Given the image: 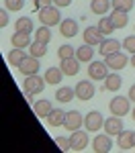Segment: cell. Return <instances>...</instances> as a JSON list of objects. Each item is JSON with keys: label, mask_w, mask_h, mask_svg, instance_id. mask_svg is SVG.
<instances>
[{"label": "cell", "mask_w": 135, "mask_h": 153, "mask_svg": "<svg viewBox=\"0 0 135 153\" xmlns=\"http://www.w3.org/2000/svg\"><path fill=\"white\" fill-rule=\"evenodd\" d=\"M123 43L121 41H117V39H104L100 45H98V53L102 55V57H109L113 53H117V51H121Z\"/></svg>", "instance_id": "obj_13"}, {"label": "cell", "mask_w": 135, "mask_h": 153, "mask_svg": "<svg viewBox=\"0 0 135 153\" xmlns=\"http://www.w3.org/2000/svg\"><path fill=\"white\" fill-rule=\"evenodd\" d=\"M121 84H123V78L117 71H110L109 76L104 78V90L107 92H119L121 90Z\"/></svg>", "instance_id": "obj_18"}, {"label": "cell", "mask_w": 135, "mask_h": 153, "mask_svg": "<svg viewBox=\"0 0 135 153\" xmlns=\"http://www.w3.org/2000/svg\"><path fill=\"white\" fill-rule=\"evenodd\" d=\"M133 141H135V131H133Z\"/></svg>", "instance_id": "obj_43"}, {"label": "cell", "mask_w": 135, "mask_h": 153, "mask_svg": "<svg viewBox=\"0 0 135 153\" xmlns=\"http://www.w3.org/2000/svg\"><path fill=\"white\" fill-rule=\"evenodd\" d=\"M14 29H16L19 33H33V21H31L29 16H21V19H16Z\"/></svg>", "instance_id": "obj_29"}, {"label": "cell", "mask_w": 135, "mask_h": 153, "mask_svg": "<svg viewBox=\"0 0 135 153\" xmlns=\"http://www.w3.org/2000/svg\"><path fill=\"white\" fill-rule=\"evenodd\" d=\"M131 117H133V120H135V106L131 108Z\"/></svg>", "instance_id": "obj_42"}, {"label": "cell", "mask_w": 135, "mask_h": 153, "mask_svg": "<svg viewBox=\"0 0 135 153\" xmlns=\"http://www.w3.org/2000/svg\"><path fill=\"white\" fill-rule=\"evenodd\" d=\"M88 143H90V139H88L86 131H82V129L72 131V135H70V149L72 151H84L88 147Z\"/></svg>", "instance_id": "obj_5"}, {"label": "cell", "mask_w": 135, "mask_h": 153, "mask_svg": "<svg viewBox=\"0 0 135 153\" xmlns=\"http://www.w3.org/2000/svg\"><path fill=\"white\" fill-rule=\"evenodd\" d=\"M74 90H76V98H80V100H90L92 96L96 94V88H94L92 80H82V82H78Z\"/></svg>", "instance_id": "obj_7"}, {"label": "cell", "mask_w": 135, "mask_h": 153, "mask_svg": "<svg viewBox=\"0 0 135 153\" xmlns=\"http://www.w3.org/2000/svg\"><path fill=\"white\" fill-rule=\"evenodd\" d=\"M61 78H63L61 68H47V71H45V82L49 86H57L61 82Z\"/></svg>", "instance_id": "obj_25"}, {"label": "cell", "mask_w": 135, "mask_h": 153, "mask_svg": "<svg viewBox=\"0 0 135 153\" xmlns=\"http://www.w3.org/2000/svg\"><path fill=\"white\" fill-rule=\"evenodd\" d=\"M96 27H98V31H100V33H102L104 37L110 35V33L117 29V27H115V23H113V19H110V14H109V16H102V19L98 21Z\"/></svg>", "instance_id": "obj_27"}, {"label": "cell", "mask_w": 135, "mask_h": 153, "mask_svg": "<svg viewBox=\"0 0 135 153\" xmlns=\"http://www.w3.org/2000/svg\"><path fill=\"white\" fill-rule=\"evenodd\" d=\"M23 6H25V0H4V8L6 10L16 12V10H23Z\"/></svg>", "instance_id": "obj_34"}, {"label": "cell", "mask_w": 135, "mask_h": 153, "mask_svg": "<svg viewBox=\"0 0 135 153\" xmlns=\"http://www.w3.org/2000/svg\"><path fill=\"white\" fill-rule=\"evenodd\" d=\"M123 117H117V114H110L109 118H104V133H109L110 137H117L119 133H121L125 127H123V120H121Z\"/></svg>", "instance_id": "obj_10"}, {"label": "cell", "mask_w": 135, "mask_h": 153, "mask_svg": "<svg viewBox=\"0 0 135 153\" xmlns=\"http://www.w3.org/2000/svg\"><path fill=\"white\" fill-rule=\"evenodd\" d=\"M82 125H84V117H82V112H78V110H70L68 114H66V123H63V127L68 131H78L82 129Z\"/></svg>", "instance_id": "obj_14"}, {"label": "cell", "mask_w": 135, "mask_h": 153, "mask_svg": "<svg viewBox=\"0 0 135 153\" xmlns=\"http://www.w3.org/2000/svg\"><path fill=\"white\" fill-rule=\"evenodd\" d=\"M39 21H41V25H45V27H55V25H60L61 23L60 6L51 4L47 8H41V10H39Z\"/></svg>", "instance_id": "obj_2"}, {"label": "cell", "mask_w": 135, "mask_h": 153, "mask_svg": "<svg viewBox=\"0 0 135 153\" xmlns=\"http://www.w3.org/2000/svg\"><path fill=\"white\" fill-rule=\"evenodd\" d=\"M113 2V8H119V10H133V2L135 0H110Z\"/></svg>", "instance_id": "obj_33"}, {"label": "cell", "mask_w": 135, "mask_h": 153, "mask_svg": "<svg viewBox=\"0 0 135 153\" xmlns=\"http://www.w3.org/2000/svg\"><path fill=\"white\" fill-rule=\"evenodd\" d=\"M82 35H84V43H90V45H100L104 41V35L98 31V27H86Z\"/></svg>", "instance_id": "obj_16"}, {"label": "cell", "mask_w": 135, "mask_h": 153, "mask_svg": "<svg viewBox=\"0 0 135 153\" xmlns=\"http://www.w3.org/2000/svg\"><path fill=\"white\" fill-rule=\"evenodd\" d=\"M110 74V68L107 65V61H100V59H92L88 63V76L92 82H104V78Z\"/></svg>", "instance_id": "obj_1"}, {"label": "cell", "mask_w": 135, "mask_h": 153, "mask_svg": "<svg viewBox=\"0 0 135 153\" xmlns=\"http://www.w3.org/2000/svg\"><path fill=\"white\" fill-rule=\"evenodd\" d=\"M55 143H57V147H60L61 151H72L70 149V137L66 139V137H55Z\"/></svg>", "instance_id": "obj_36"}, {"label": "cell", "mask_w": 135, "mask_h": 153, "mask_svg": "<svg viewBox=\"0 0 135 153\" xmlns=\"http://www.w3.org/2000/svg\"><path fill=\"white\" fill-rule=\"evenodd\" d=\"M45 78H41V76H25V82H23V88L27 94H41L43 92V88H45Z\"/></svg>", "instance_id": "obj_3"}, {"label": "cell", "mask_w": 135, "mask_h": 153, "mask_svg": "<svg viewBox=\"0 0 135 153\" xmlns=\"http://www.w3.org/2000/svg\"><path fill=\"white\" fill-rule=\"evenodd\" d=\"M10 43L14 45V47H21V49L29 47V45L33 43V41H31V33H19V31H14Z\"/></svg>", "instance_id": "obj_23"}, {"label": "cell", "mask_w": 135, "mask_h": 153, "mask_svg": "<svg viewBox=\"0 0 135 153\" xmlns=\"http://www.w3.org/2000/svg\"><path fill=\"white\" fill-rule=\"evenodd\" d=\"M131 65H133V68H135V53H133V55H131Z\"/></svg>", "instance_id": "obj_41"}, {"label": "cell", "mask_w": 135, "mask_h": 153, "mask_svg": "<svg viewBox=\"0 0 135 153\" xmlns=\"http://www.w3.org/2000/svg\"><path fill=\"white\" fill-rule=\"evenodd\" d=\"M110 19H113V23H115L117 29H125L129 25V14H127V10L115 8V10H110Z\"/></svg>", "instance_id": "obj_22"}, {"label": "cell", "mask_w": 135, "mask_h": 153, "mask_svg": "<svg viewBox=\"0 0 135 153\" xmlns=\"http://www.w3.org/2000/svg\"><path fill=\"white\" fill-rule=\"evenodd\" d=\"M104 61H107V65L110 68V71H121L123 68H127V63H129V57H127L125 53H121V51H117V53L109 55V57L104 59Z\"/></svg>", "instance_id": "obj_9"}, {"label": "cell", "mask_w": 135, "mask_h": 153, "mask_svg": "<svg viewBox=\"0 0 135 153\" xmlns=\"http://www.w3.org/2000/svg\"><path fill=\"white\" fill-rule=\"evenodd\" d=\"M8 12L10 10H0V29H4L8 25Z\"/></svg>", "instance_id": "obj_38"}, {"label": "cell", "mask_w": 135, "mask_h": 153, "mask_svg": "<svg viewBox=\"0 0 135 153\" xmlns=\"http://www.w3.org/2000/svg\"><path fill=\"white\" fill-rule=\"evenodd\" d=\"M66 114H68V112H63L61 108H53V110L49 112V117H47V125L49 127H63Z\"/></svg>", "instance_id": "obj_21"}, {"label": "cell", "mask_w": 135, "mask_h": 153, "mask_svg": "<svg viewBox=\"0 0 135 153\" xmlns=\"http://www.w3.org/2000/svg\"><path fill=\"white\" fill-rule=\"evenodd\" d=\"M110 114H117V117H125V114H129V110H131V104H129V96H115L113 100H110Z\"/></svg>", "instance_id": "obj_4"}, {"label": "cell", "mask_w": 135, "mask_h": 153, "mask_svg": "<svg viewBox=\"0 0 135 153\" xmlns=\"http://www.w3.org/2000/svg\"><path fill=\"white\" fill-rule=\"evenodd\" d=\"M33 4H35L37 10H41V8H47V6H51V4H53V0H33Z\"/></svg>", "instance_id": "obj_37"}, {"label": "cell", "mask_w": 135, "mask_h": 153, "mask_svg": "<svg viewBox=\"0 0 135 153\" xmlns=\"http://www.w3.org/2000/svg\"><path fill=\"white\" fill-rule=\"evenodd\" d=\"M57 57L60 59H68V57H76V49L72 47V45H61L60 49H57Z\"/></svg>", "instance_id": "obj_32"}, {"label": "cell", "mask_w": 135, "mask_h": 153, "mask_svg": "<svg viewBox=\"0 0 135 153\" xmlns=\"http://www.w3.org/2000/svg\"><path fill=\"white\" fill-rule=\"evenodd\" d=\"M35 41H39V43H49L51 41V29L45 27V25L35 29Z\"/></svg>", "instance_id": "obj_30"}, {"label": "cell", "mask_w": 135, "mask_h": 153, "mask_svg": "<svg viewBox=\"0 0 135 153\" xmlns=\"http://www.w3.org/2000/svg\"><path fill=\"white\" fill-rule=\"evenodd\" d=\"M84 127H86V131H90V133H98V129L104 127V117H102L98 110H90L84 117Z\"/></svg>", "instance_id": "obj_6"}, {"label": "cell", "mask_w": 135, "mask_h": 153, "mask_svg": "<svg viewBox=\"0 0 135 153\" xmlns=\"http://www.w3.org/2000/svg\"><path fill=\"white\" fill-rule=\"evenodd\" d=\"M117 147L123 149V151H129V149H135V141H133V131H125L123 129L119 135H117Z\"/></svg>", "instance_id": "obj_15"}, {"label": "cell", "mask_w": 135, "mask_h": 153, "mask_svg": "<svg viewBox=\"0 0 135 153\" xmlns=\"http://www.w3.org/2000/svg\"><path fill=\"white\" fill-rule=\"evenodd\" d=\"M123 49H125L127 53L133 55V53H135V35H129V37L123 39Z\"/></svg>", "instance_id": "obj_35"}, {"label": "cell", "mask_w": 135, "mask_h": 153, "mask_svg": "<svg viewBox=\"0 0 135 153\" xmlns=\"http://www.w3.org/2000/svg\"><path fill=\"white\" fill-rule=\"evenodd\" d=\"M92 149L96 153H109L113 149V141H110V135L104 133V135H96L92 139Z\"/></svg>", "instance_id": "obj_11"}, {"label": "cell", "mask_w": 135, "mask_h": 153, "mask_svg": "<svg viewBox=\"0 0 135 153\" xmlns=\"http://www.w3.org/2000/svg\"><path fill=\"white\" fill-rule=\"evenodd\" d=\"M51 110H53V106H51V102H49L47 98H41V100H37L35 104H33V112L39 118H47Z\"/></svg>", "instance_id": "obj_19"}, {"label": "cell", "mask_w": 135, "mask_h": 153, "mask_svg": "<svg viewBox=\"0 0 135 153\" xmlns=\"http://www.w3.org/2000/svg\"><path fill=\"white\" fill-rule=\"evenodd\" d=\"M60 33H61V37H66V39L76 37L78 35V23H76L74 19H63L60 23Z\"/></svg>", "instance_id": "obj_17"}, {"label": "cell", "mask_w": 135, "mask_h": 153, "mask_svg": "<svg viewBox=\"0 0 135 153\" xmlns=\"http://www.w3.org/2000/svg\"><path fill=\"white\" fill-rule=\"evenodd\" d=\"M74 96H76V90L70 88V86H63V88H57V92H55V98H57V102L61 104H66V102H70Z\"/></svg>", "instance_id": "obj_26"}, {"label": "cell", "mask_w": 135, "mask_h": 153, "mask_svg": "<svg viewBox=\"0 0 135 153\" xmlns=\"http://www.w3.org/2000/svg\"><path fill=\"white\" fill-rule=\"evenodd\" d=\"M19 71L23 74V76H35V74H39V57H35V55H27V57L23 59V63L19 65Z\"/></svg>", "instance_id": "obj_8"}, {"label": "cell", "mask_w": 135, "mask_h": 153, "mask_svg": "<svg viewBox=\"0 0 135 153\" xmlns=\"http://www.w3.org/2000/svg\"><path fill=\"white\" fill-rule=\"evenodd\" d=\"M76 57L80 59L82 63L84 61H92L94 59V45H90V43H84V45H80V47L76 49Z\"/></svg>", "instance_id": "obj_20"}, {"label": "cell", "mask_w": 135, "mask_h": 153, "mask_svg": "<svg viewBox=\"0 0 135 153\" xmlns=\"http://www.w3.org/2000/svg\"><path fill=\"white\" fill-rule=\"evenodd\" d=\"M60 68H61V71H63V76H68V78L78 76V71H80V59L78 57L60 59Z\"/></svg>", "instance_id": "obj_12"}, {"label": "cell", "mask_w": 135, "mask_h": 153, "mask_svg": "<svg viewBox=\"0 0 135 153\" xmlns=\"http://www.w3.org/2000/svg\"><path fill=\"white\" fill-rule=\"evenodd\" d=\"M129 100H131V102H135V84H131V88H129Z\"/></svg>", "instance_id": "obj_40"}, {"label": "cell", "mask_w": 135, "mask_h": 153, "mask_svg": "<svg viewBox=\"0 0 135 153\" xmlns=\"http://www.w3.org/2000/svg\"><path fill=\"white\" fill-rule=\"evenodd\" d=\"M53 4H55V6H60V8H66V6H70V4H72V0H53Z\"/></svg>", "instance_id": "obj_39"}, {"label": "cell", "mask_w": 135, "mask_h": 153, "mask_svg": "<svg viewBox=\"0 0 135 153\" xmlns=\"http://www.w3.org/2000/svg\"><path fill=\"white\" fill-rule=\"evenodd\" d=\"M113 6V2L110 0H90V10L94 12V14H107L109 8Z\"/></svg>", "instance_id": "obj_24"}, {"label": "cell", "mask_w": 135, "mask_h": 153, "mask_svg": "<svg viewBox=\"0 0 135 153\" xmlns=\"http://www.w3.org/2000/svg\"><path fill=\"white\" fill-rule=\"evenodd\" d=\"M25 57H27L25 49L14 47V49L10 51V53H8V63H10V65H16V68H19V65L23 63V59H25Z\"/></svg>", "instance_id": "obj_28"}, {"label": "cell", "mask_w": 135, "mask_h": 153, "mask_svg": "<svg viewBox=\"0 0 135 153\" xmlns=\"http://www.w3.org/2000/svg\"><path fill=\"white\" fill-rule=\"evenodd\" d=\"M29 53L41 59L43 55H45V53H47V43H39V41L31 43V45H29Z\"/></svg>", "instance_id": "obj_31"}]
</instances>
